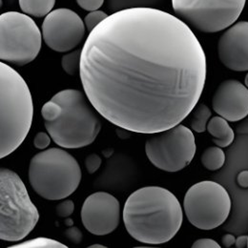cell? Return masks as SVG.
Instances as JSON below:
<instances>
[{"label":"cell","instance_id":"6da1fadb","mask_svg":"<svg viewBox=\"0 0 248 248\" xmlns=\"http://www.w3.org/2000/svg\"><path fill=\"white\" fill-rule=\"evenodd\" d=\"M206 57L186 22L155 8L108 16L90 31L79 76L93 108L108 122L140 134L181 124L206 80Z\"/></svg>","mask_w":248,"mask_h":248},{"label":"cell","instance_id":"7a4b0ae2","mask_svg":"<svg viewBox=\"0 0 248 248\" xmlns=\"http://www.w3.org/2000/svg\"><path fill=\"white\" fill-rule=\"evenodd\" d=\"M124 222L129 235L145 245H162L179 232L182 205L168 189L147 186L133 192L124 204Z\"/></svg>","mask_w":248,"mask_h":248},{"label":"cell","instance_id":"3957f363","mask_svg":"<svg viewBox=\"0 0 248 248\" xmlns=\"http://www.w3.org/2000/svg\"><path fill=\"white\" fill-rule=\"evenodd\" d=\"M1 158L11 155L30 132L33 104L24 78L11 66L1 62Z\"/></svg>","mask_w":248,"mask_h":248},{"label":"cell","instance_id":"277c9868","mask_svg":"<svg viewBox=\"0 0 248 248\" xmlns=\"http://www.w3.org/2000/svg\"><path fill=\"white\" fill-rule=\"evenodd\" d=\"M85 95L78 90L66 89L52 97L61 104L62 115L56 121L44 122V125L55 143L62 148L88 146L100 132L101 123Z\"/></svg>","mask_w":248,"mask_h":248},{"label":"cell","instance_id":"5b68a950","mask_svg":"<svg viewBox=\"0 0 248 248\" xmlns=\"http://www.w3.org/2000/svg\"><path fill=\"white\" fill-rule=\"evenodd\" d=\"M33 191L48 201H60L71 196L81 182L78 160L61 148H50L31 157L28 172Z\"/></svg>","mask_w":248,"mask_h":248},{"label":"cell","instance_id":"8992f818","mask_svg":"<svg viewBox=\"0 0 248 248\" xmlns=\"http://www.w3.org/2000/svg\"><path fill=\"white\" fill-rule=\"evenodd\" d=\"M39 219L26 186L19 176L7 168L0 170V239L17 243L26 238Z\"/></svg>","mask_w":248,"mask_h":248},{"label":"cell","instance_id":"52a82bcc","mask_svg":"<svg viewBox=\"0 0 248 248\" xmlns=\"http://www.w3.org/2000/svg\"><path fill=\"white\" fill-rule=\"evenodd\" d=\"M42 31L26 14L6 12L0 16V59L16 66L35 60L42 44Z\"/></svg>","mask_w":248,"mask_h":248},{"label":"cell","instance_id":"ba28073f","mask_svg":"<svg viewBox=\"0 0 248 248\" xmlns=\"http://www.w3.org/2000/svg\"><path fill=\"white\" fill-rule=\"evenodd\" d=\"M184 209L192 225L202 230H212L227 219L231 211V198L221 185L203 181L187 190Z\"/></svg>","mask_w":248,"mask_h":248},{"label":"cell","instance_id":"9c48e42d","mask_svg":"<svg viewBox=\"0 0 248 248\" xmlns=\"http://www.w3.org/2000/svg\"><path fill=\"white\" fill-rule=\"evenodd\" d=\"M196 140L193 132L186 125L151 134L145 143V153L156 168L175 173L185 169L196 154Z\"/></svg>","mask_w":248,"mask_h":248},{"label":"cell","instance_id":"30bf717a","mask_svg":"<svg viewBox=\"0 0 248 248\" xmlns=\"http://www.w3.org/2000/svg\"><path fill=\"white\" fill-rule=\"evenodd\" d=\"M247 0H172L177 16L198 31L213 33L233 25Z\"/></svg>","mask_w":248,"mask_h":248},{"label":"cell","instance_id":"8fae6325","mask_svg":"<svg viewBox=\"0 0 248 248\" xmlns=\"http://www.w3.org/2000/svg\"><path fill=\"white\" fill-rule=\"evenodd\" d=\"M85 24L74 11L60 8L45 16L41 26L45 44L55 52L67 53L80 44L85 35Z\"/></svg>","mask_w":248,"mask_h":248},{"label":"cell","instance_id":"7c38bea8","mask_svg":"<svg viewBox=\"0 0 248 248\" xmlns=\"http://www.w3.org/2000/svg\"><path fill=\"white\" fill-rule=\"evenodd\" d=\"M81 221L87 231L104 236L117 229L121 221V204L107 192H95L85 200L81 208Z\"/></svg>","mask_w":248,"mask_h":248},{"label":"cell","instance_id":"4fadbf2b","mask_svg":"<svg viewBox=\"0 0 248 248\" xmlns=\"http://www.w3.org/2000/svg\"><path fill=\"white\" fill-rule=\"evenodd\" d=\"M217 56L231 71H248V21L234 23L220 35Z\"/></svg>","mask_w":248,"mask_h":248},{"label":"cell","instance_id":"5bb4252c","mask_svg":"<svg viewBox=\"0 0 248 248\" xmlns=\"http://www.w3.org/2000/svg\"><path fill=\"white\" fill-rule=\"evenodd\" d=\"M213 110L226 121L236 123L248 116V88L236 79L222 81L212 98Z\"/></svg>","mask_w":248,"mask_h":248},{"label":"cell","instance_id":"9a60e30c","mask_svg":"<svg viewBox=\"0 0 248 248\" xmlns=\"http://www.w3.org/2000/svg\"><path fill=\"white\" fill-rule=\"evenodd\" d=\"M207 131L213 138V142L221 148L231 145L235 139L233 129L230 127L228 121L217 116L213 117L207 124Z\"/></svg>","mask_w":248,"mask_h":248},{"label":"cell","instance_id":"2e32d148","mask_svg":"<svg viewBox=\"0 0 248 248\" xmlns=\"http://www.w3.org/2000/svg\"><path fill=\"white\" fill-rule=\"evenodd\" d=\"M21 11L34 17L48 16L55 7L56 0H18Z\"/></svg>","mask_w":248,"mask_h":248},{"label":"cell","instance_id":"e0dca14e","mask_svg":"<svg viewBox=\"0 0 248 248\" xmlns=\"http://www.w3.org/2000/svg\"><path fill=\"white\" fill-rule=\"evenodd\" d=\"M202 163L209 171H217L225 162V153L218 146H212L205 149L201 157Z\"/></svg>","mask_w":248,"mask_h":248},{"label":"cell","instance_id":"ac0fdd59","mask_svg":"<svg viewBox=\"0 0 248 248\" xmlns=\"http://www.w3.org/2000/svg\"><path fill=\"white\" fill-rule=\"evenodd\" d=\"M211 111L205 104H200L196 107L192 119H191V128L197 133H203L207 130V124L211 118Z\"/></svg>","mask_w":248,"mask_h":248},{"label":"cell","instance_id":"d6986e66","mask_svg":"<svg viewBox=\"0 0 248 248\" xmlns=\"http://www.w3.org/2000/svg\"><path fill=\"white\" fill-rule=\"evenodd\" d=\"M81 50H75L62 57V69L67 75L74 76L80 71Z\"/></svg>","mask_w":248,"mask_h":248},{"label":"cell","instance_id":"ffe728a7","mask_svg":"<svg viewBox=\"0 0 248 248\" xmlns=\"http://www.w3.org/2000/svg\"><path fill=\"white\" fill-rule=\"evenodd\" d=\"M11 248H65L66 246L62 243L48 238H35L27 242L14 245Z\"/></svg>","mask_w":248,"mask_h":248},{"label":"cell","instance_id":"44dd1931","mask_svg":"<svg viewBox=\"0 0 248 248\" xmlns=\"http://www.w3.org/2000/svg\"><path fill=\"white\" fill-rule=\"evenodd\" d=\"M62 107L61 104L51 99L46 102L41 109V116L45 122L56 121L62 115Z\"/></svg>","mask_w":248,"mask_h":248},{"label":"cell","instance_id":"7402d4cb","mask_svg":"<svg viewBox=\"0 0 248 248\" xmlns=\"http://www.w3.org/2000/svg\"><path fill=\"white\" fill-rule=\"evenodd\" d=\"M107 16H108V15L106 13H104L103 11L96 10L93 12H89V14L84 18V24L86 26V29L89 31H93V29L100 22H102Z\"/></svg>","mask_w":248,"mask_h":248},{"label":"cell","instance_id":"603a6c76","mask_svg":"<svg viewBox=\"0 0 248 248\" xmlns=\"http://www.w3.org/2000/svg\"><path fill=\"white\" fill-rule=\"evenodd\" d=\"M74 210H75V204L71 200H66L62 202V203L58 204L56 207L57 215L62 217H70L73 214Z\"/></svg>","mask_w":248,"mask_h":248},{"label":"cell","instance_id":"cb8c5ba5","mask_svg":"<svg viewBox=\"0 0 248 248\" xmlns=\"http://www.w3.org/2000/svg\"><path fill=\"white\" fill-rule=\"evenodd\" d=\"M51 136L49 135V133H44V132H39L35 135L34 139H33V146L36 149L39 150H44L46 149L50 143H51Z\"/></svg>","mask_w":248,"mask_h":248},{"label":"cell","instance_id":"d4e9b609","mask_svg":"<svg viewBox=\"0 0 248 248\" xmlns=\"http://www.w3.org/2000/svg\"><path fill=\"white\" fill-rule=\"evenodd\" d=\"M65 237L66 239H68L71 243L78 245L79 243H81L82 239H83V234L82 232L76 226H71L69 228H67V230L65 231Z\"/></svg>","mask_w":248,"mask_h":248},{"label":"cell","instance_id":"484cf974","mask_svg":"<svg viewBox=\"0 0 248 248\" xmlns=\"http://www.w3.org/2000/svg\"><path fill=\"white\" fill-rule=\"evenodd\" d=\"M101 162H102V160L99 155H97L96 154H91V155H88L85 159V166H86L88 173L93 174L94 172H96L98 170V168L100 167Z\"/></svg>","mask_w":248,"mask_h":248},{"label":"cell","instance_id":"4316f807","mask_svg":"<svg viewBox=\"0 0 248 248\" xmlns=\"http://www.w3.org/2000/svg\"><path fill=\"white\" fill-rule=\"evenodd\" d=\"M78 5L85 11L93 12L98 10L104 3V0H77Z\"/></svg>","mask_w":248,"mask_h":248},{"label":"cell","instance_id":"83f0119b","mask_svg":"<svg viewBox=\"0 0 248 248\" xmlns=\"http://www.w3.org/2000/svg\"><path fill=\"white\" fill-rule=\"evenodd\" d=\"M192 248H219L220 246L217 244L216 241L212 240V239H207V238H203V239H199L197 240Z\"/></svg>","mask_w":248,"mask_h":248},{"label":"cell","instance_id":"f1b7e54d","mask_svg":"<svg viewBox=\"0 0 248 248\" xmlns=\"http://www.w3.org/2000/svg\"><path fill=\"white\" fill-rule=\"evenodd\" d=\"M237 183L242 188H248V170H244L238 174Z\"/></svg>","mask_w":248,"mask_h":248},{"label":"cell","instance_id":"f546056e","mask_svg":"<svg viewBox=\"0 0 248 248\" xmlns=\"http://www.w3.org/2000/svg\"><path fill=\"white\" fill-rule=\"evenodd\" d=\"M221 243H222V246L224 248H231L232 246L235 245L236 243V238L234 235L232 234H225L222 238H221Z\"/></svg>","mask_w":248,"mask_h":248},{"label":"cell","instance_id":"4dcf8cb0","mask_svg":"<svg viewBox=\"0 0 248 248\" xmlns=\"http://www.w3.org/2000/svg\"><path fill=\"white\" fill-rule=\"evenodd\" d=\"M235 246L237 248H245L248 247V236L243 235V236H239L238 238H236Z\"/></svg>","mask_w":248,"mask_h":248},{"label":"cell","instance_id":"1f68e13d","mask_svg":"<svg viewBox=\"0 0 248 248\" xmlns=\"http://www.w3.org/2000/svg\"><path fill=\"white\" fill-rule=\"evenodd\" d=\"M245 85L248 88V75L246 76V78H245Z\"/></svg>","mask_w":248,"mask_h":248},{"label":"cell","instance_id":"d6a6232c","mask_svg":"<svg viewBox=\"0 0 248 248\" xmlns=\"http://www.w3.org/2000/svg\"><path fill=\"white\" fill-rule=\"evenodd\" d=\"M90 248H105V247H103V246H100V245H93V246H91Z\"/></svg>","mask_w":248,"mask_h":248}]
</instances>
